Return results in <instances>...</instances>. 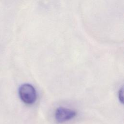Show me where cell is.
<instances>
[{"instance_id": "obj_1", "label": "cell", "mask_w": 124, "mask_h": 124, "mask_svg": "<svg viewBox=\"0 0 124 124\" xmlns=\"http://www.w3.org/2000/svg\"><path fill=\"white\" fill-rule=\"evenodd\" d=\"M18 93L21 100L26 104L31 105L36 100L37 93L31 84L25 83L21 85L19 88Z\"/></svg>"}, {"instance_id": "obj_2", "label": "cell", "mask_w": 124, "mask_h": 124, "mask_svg": "<svg viewBox=\"0 0 124 124\" xmlns=\"http://www.w3.org/2000/svg\"><path fill=\"white\" fill-rule=\"evenodd\" d=\"M77 115L76 111L65 107H59L55 112V118L59 123H63L74 118Z\"/></svg>"}, {"instance_id": "obj_3", "label": "cell", "mask_w": 124, "mask_h": 124, "mask_svg": "<svg viewBox=\"0 0 124 124\" xmlns=\"http://www.w3.org/2000/svg\"><path fill=\"white\" fill-rule=\"evenodd\" d=\"M118 98L120 102L123 104L124 98H123V88H121L118 92Z\"/></svg>"}]
</instances>
